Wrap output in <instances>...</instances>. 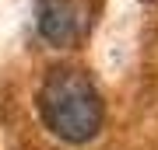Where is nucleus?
<instances>
[{
  "instance_id": "1",
  "label": "nucleus",
  "mask_w": 158,
  "mask_h": 150,
  "mask_svg": "<svg viewBox=\"0 0 158 150\" xmlns=\"http://www.w3.org/2000/svg\"><path fill=\"white\" fill-rule=\"evenodd\" d=\"M39 119L56 140L81 147L106 122V101L81 67H53L39 84Z\"/></svg>"
},
{
  "instance_id": "2",
  "label": "nucleus",
  "mask_w": 158,
  "mask_h": 150,
  "mask_svg": "<svg viewBox=\"0 0 158 150\" xmlns=\"http://www.w3.org/2000/svg\"><path fill=\"white\" fill-rule=\"evenodd\" d=\"M98 0H35V28L53 49H77L91 35Z\"/></svg>"
}]
</instances>
